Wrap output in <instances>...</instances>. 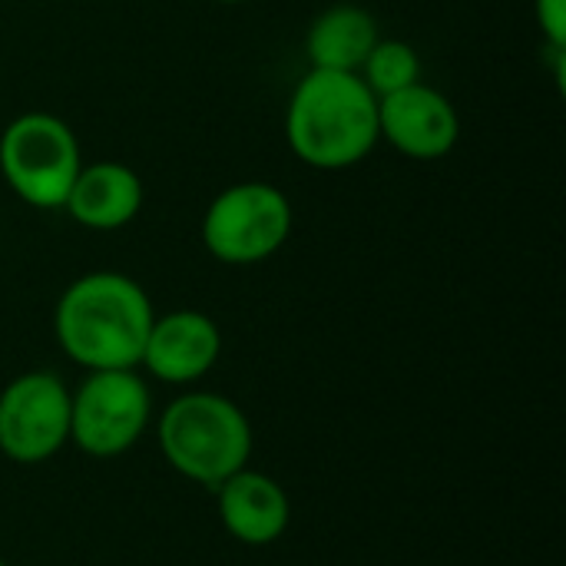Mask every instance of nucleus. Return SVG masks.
<instances>
[{"mask_svg":"<svg viewBox=\"0 0 566 566\" xmlns=\"http://www.w3.org/2000/svg\"><path fill=\"white\" fill-rule=\"evenodd\" d=\"M0 566H7V564H3V560H0Z\"/></svg>","mask_w":566,"mask_h":566,"instance_id":"dca6fc26","label":"nucleus"},{"mask_svg":"<svg viewBox=\"0 0 566 566\" xmlns=\"http://www.w3.org/2000/svg\"><path fill=\"white\" fill-rule=\"evenodd\" d=\"M378 40V20L365 7L335 3L312 20L305 33V53L312 70L358 73Z\"/></svg>","mask_w":566,"mask_h":566,"instance_id":"f8f14e48","label":"nucleus"},{"mask_svg":"<svg viewBox=\"0 0 566 566\" xmlns=\"http://www.w3.org/2000/svg\"><path fill=\"white\" fill-rule=\"evenodd\" d=\"M153 318V302L139 282L119 272H90L60 295L53 332L76 365L116 371L143 361Z\"/></svg>","mask_w":566,"mask_h":566,"instance_id":"f257e3e1","label":"nucleus"},{"mask_svg":"<svg viewBox=\"0 0 566 566\" xmlns=\"http://www.w3.org/2000/svg\"><path fill=\"white\" fill-rule=\"evenodd\" d=\"M378 136L388 139L401 156L428 163L458 146L461 116L441 90L418 80L378 99Z\"/></svg>","mask_w":566,"mask_h":566,"instance_id":"6e6552de","label":"nucleus"},{"mask_svg":"<svg viewBox=\"0 0 566 566\" xmlns=\"http://www.w3.org/2000/svg\"><path fill=\"white\" fill-rule=\"evenodd\" d=\"M80 166L76 133L53 113H20L0 133V176L33 209H63Z\"/></svg>","mask_w":566,"mask_h":566,"instance_id":"20e7f679","label":"nucleus"},{"mask_svg":"<svg viewBox=\"0 0 566 566\" xmlns=\"http://www.w3.org/2000/svg\"><path fill=\"white\" fill-rule=\"evenodd\" d=\"M289 149L312 169H352L378 146V96L358 73L308 70L285 109Z\"/></svg>","mask_w":566,"mask_h":566,"instance_id":"f03ea898","label":"nucleus"},{"mask_svg":"<svg viewBox=\"0 0 566 566\" xmlns=\"http://www.w3.org/2000/svg\"><path fill=\"white\" fill-rule=\"evenodd\" d=\"M219 355H222L219 325L202 312L179 308L163 318H153L139 365H146V371L166 385H189L209 375Z\"/></svg>","mask_w":566,"mask_h":566,"instance_id":"1a4fd4ad","label":"nucleus"},{"mask_svg":"<svg viewBox=\"0 0 566 566\" xmlns=\"http://www.w3.org/2000/svg\"><path fill=\"white\" fill-rule=\"evenodd\" d=\"M66 441L70 391L53 371H27L0 391V451L10 461H50Z\"/></svg>","mask_w":566,"mask_h":566,"instance_id":"0eeeda50","label":"nucleus"},{"mask_svg":"<svg viewBox=\"0 0 566 566\" xmlns=\"http://www.w3.org/2000/svg\"><path fill=\"white\" fill-rule=\"evenodd\" d=\"M219 3H249V0H219Z\"/></svg>","mask_w":566,"mask_h":566,"instance_id":"2eb2a0df","label":"nucleus"},{"mask_svg":"<svg viewBox=\"0 0 566 566\" xmlns=\"http://www.w3.org/2000/svg\"><path fill=\"white\" fill-rule=\"evenodd\" d=\"M159 451L172 471L216 491L226 478L249 464L252 428L229 398L192 391L163 411Z\"/></svg>","mask_w":566,"mask_h":566,"instance_id":"7ed1b4c3","label":"nucleus"},{"mask_svg":"<svg viewBox=\"0 0 566 566\" xmlns=\"http://www.w3.org/2000/svg\"><path fill=\"white\" fill-rule=\"evenodd\" d=\"M292 235V202L272 182H235L202 216V242L226 265H259Z\"/></svg>","mask_w":566,"mask_h":566,"instance_id":"39448f33","label":"nucleus"},{"mask_svg":"<svg viewBox=\"0 0 566 566\" xmlns=\"http://www.w3.org/2000/svg\"><path fill=\"white\" fill-rule=\"evenodd\" d=\"M537 27L551 50H566V0H534Z\"/></svg>","mask_w":566,"mask_h":566,"instance_id":"4468645a","label":"nucleus"},{"mask_svg":"<svg viewBox=\"0 0 566 566\" xmlns=\"http://www.w3.org/2000/svg\"><path fill=\"white\" fill-rule=\"evenodd\" d=\"M216 491H219L222 527L235 541L249 547H265L285 534L292 507H289L285 491L272 478L242 468L232 478H226Z\"/></svg>","mask_w":566,"mask_h":566,"instance_id":"9b49d317","label":"nucleus"},{"mask_svg":"<svg viewBox=\"0 0 566 566\" xmlns=\"http://www.w3.org/2000/svg\"><path fill=\"white\" fill-rule=\"evenodd\" d=\"M143 179L133 166L116 159H99L80 166L63 209L93 232H113L129 226L143 209Z\"/></svg>","mask_w":566,"mask_h":566,"instance_id":"9d476101","label":"nucleus"},{"mask_svg":"<svg viewBox=\"0 0 566 566\" xmlns=\"http://www.w3.org/2000/svg\"><path fill=\"white\" fill-rule=\"evenodd\" d=\"M358 76L368 83V90L381 99L388 93H398L421 80V56L405 40H378L371 53L365 56Z\"/></svg>","mask_w":566,"mask_h":566,"instance_id":"ddd939ff","label":"nucleus"},{"mask_svg":"<svg viewBox=\"0 0 566 566\" xmlns=\"http://www.w3.org/2000/svg\"><path fill=\"white\" fill-rule=\"evenodd\" d=\"M149 408V388L136 368L90 371L70 395V441L90 458H116L143 438Z\"/></svg>","mask_w":566,"mask_h":566,"instance_id":"423d86ee","label":"nucleus"}]
</instances>
